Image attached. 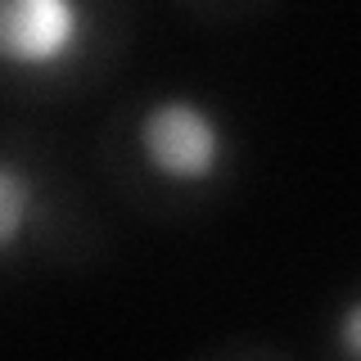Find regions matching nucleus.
Segmentation results:
<instances>
[{
	"label": "nucleus",
	"mask_w": 361,
	"mask_h": 361,
	"mask_svg": "<svg viewBox=\"0 0 361 361\" xmlns=\"http://www.w3.org/2000/svg\"><path fill=\"white\" fill-rule=\"evenodd\" d=\"M145 163L163 180L176 185H203L221 172L226 163V127L203 99L195 95H163L145 109L140 127H135Z\"/></svg>",
	"instance_id": "f257e3e1"
},
{
	"label": "nucleus",
	"mask_w": 361,
	"mask_h": 361,
	"mask_svg": "<svg viewBox=\"0 0 361 361\" xmlns=\"http://www.w3.org/2000/svg\"><path fill=\"white\" fill-rule=\"evenodd\" d=\"M86 41V9L77 0H0V63L59 68Z\"/></svg>",
	"instance_id": "f03ea898"
},
{
	"label": "nucleus",
	"mask_w": 361,
	"mask_h": 361,
	"mask_svg": "<svg viewBox=\"0 0 361 361\" xmlns=\"http://www.w3.org/2000/svg\"><path fill=\"white\" fill-rule=\"evenodd\" d=\"M37 217V180L23 163L0 158V253H9Z\"/></svg>",
	"instance_id": "7ed1b4c3"
},
{
	"label": "nucleus",
	"mask_w": 361,
	"mask_h": 361,
	"mask_svg": "<svg viewBox=\"0 0 361 361\" xmlns=\"http://www.w3.org/2000/svg\"><path fill=\"white\" fill-rule=\"evenodd\" d=\"M334 343H338V353H343L348 361H361V293H357V298H348L343 312H338Z\"/></svg>",
	"instance_id": "20e7f679"
}]
</instances>
